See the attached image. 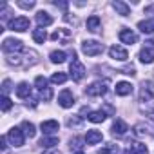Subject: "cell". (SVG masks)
<instances>
[{
  "instance_id": "obj_1",
  "label": "cell",
  "mask_w": 154,
  "mask_h": 154,
  "mask_svg": "<svg viewBox=\"0 0 154 154\" xmlns=\"http://www.w3.org/2000/svg\"><path fill=\"white\" fill-rule=\"evenodd\" d=\"M140 111L147 116L154 114V93H152L150 82L143 84V87L140 91Z\"/></svg>"
},
{
  "instance_id": "obj_2",
  "label": "cell",
  "mask_w": 154,
  "mask_h": 154,
  "mask_svg": "<svg viewBox=\"0 0 154 154\" xmlns=\"http://www.w3.org/2000/svg\"><path fill=\"white\" fill-rule=\"evenodd\" d=\"M71 78L74 80V82H80L84 76H85V67H84V63L76 58V53H72V60H71Z\"/></svg>"
},
{
  "instance_id": "obj_3",
  "label": "cell",
  "mask_w": 154,
  "mask_h": 154,
  "mask_svg": "<svg viewBox=\"0 0 154 154\" xmlns=\"http://www.w3.org/2000/svg\"><path fill=\"white\" fill-rule=\"evenodd\" d=\"M103 44H100V42H96V40H85L84 44H82V51L87 54V56H98V54H102L103 53Z\"/></svg>"
},
{
  "instance_id": "obj_4",
  "label": "cell",
  "mask_w": 154,
  "mask_h": 154,
  "mask_svg": "<svg viewBox=\"0 0 154 154\" xmlns=\"http://www.w3.org/2000/svg\"><path fill=\"white\" fill-rule=\"evenodd\" d=\"M2 49L8 54H15L18 51H24V44L20 40H15V38H6L4 44H2Z\"/></svg>"
},
{
  "instance_id": "obj_5",
  "label": "cell",
  "mask_w": 154,
  "mask_h": 154,
  "mask_svg": "<svg viewBox=\"0 0 154 154\" xmlns=\"http://www.w3.org/2000/svg\"><path fill=\"white\" fill-rule=\"evenodd\" d=\"M9 29L11 31H18V33H24L29 29V18L26 17H17L9 22Z\"/></svg>"
},
{
  "instance_id": "obj_6",
  "label": "cell",
  "mask_w": 154,
  "mask_h": 154,
  "mask_svg": "<svg viewBox=\"0 0 154 154\" xmlns=\"http://www.w3.org/2000/svg\"><path fill=\"white\" fill-rule=\"evenodd\" d=\"M107 93V82H94L85 89L87 96H102Z\"/></svg>"
},
{
  "instance_id": "obj_7",
  "label": "cell",
  "mask_w": 154,
  "mask_h": 154,
  "mask_svg": "<svg viewBox=\"0 0 154 154\" xmlns=\"http://www.w3.org/2000/svg\"><path fill=\"white\" fill-rule=\"evenodd\" d=\"M8 138H9V141L15 147H22L24 145V131H20L18 127H13L9 131V134H8Z\"/></svg>"
},
{
  "instance_id": "obj_8",
  "label": "cell",
  "mask_w": 154,
  "mask_h": 154,
  "mask_svg": "<svg viewBox=\"0 0 154 154\" xmlns=\"http://www.w3.org/2000/svg\"><path fill=\"white\" fill-rule=\"evenodd\" d=\"M58 103H60L63 109L72 107V103H74V96H72V93H71L69 89H63V91L60 93V96H58Z\"/></svg>"
},
{
  "instance_id": "obj_9",
  "label": "cell",
  "mask_w": 154,
  "mask_h": 154,
  "mask_svg": "<svg viewBox=\"0 0 154 154\" xmlns=\"http://www.w3.org/2000/svg\"><path fill=\"white\" fill-rule=\"evenodd\" d=\"M109 56H111L112 60H120V62H125V60L129 58V53H127L123 47H120V45H112V47L109 49Z\"/></svg>"
},
{
  "instance_id": "obj_10",
  "label": "cell",
  "mask_w": 154,
  "mask_h": 154,
  "mask_svg": "<svg viewBox=\"0 0 154 154\" xmlns=\"http://www.w3.org/2000/svg\"><path fill=\"white\" fill-rule=\"evenodd\" d=\"M103 140V134L100 132V131H87V134H85V143L87 145H96V143H100Z\"/></svg>"
},
{
  "instance_id": "obj_11",
  "label": "cell",
  "mask_w": 154,
  "mask_h": 154,
  "mask_svg": "<svg viewBox=\"0 0 154 154\" xmlns=\"http://www.w3.org/2000/svg\"><path fill=\"white\" fill-rule=\"evenodd\" d=\"M36 24H38V27H47L53 24V17L45 11H38L36 13Z\"/></svg>"
},
{
  "instance_id": "obj_12",
  "label": "cell",
  "mask_w": 154,
  "mask_h": 154,
  "mask_svg": "<svg viewBox=\"0 0 154 154\" xmlns=\"http://www.w3.org/2000/svg\"><path fill=\"white\" fill-rule=\"evenodd\" d=\"M40 129H42V132H44V134H53L54 131H58V129H60V123H58L56 120H47V122H42Z\"/></svg>"
},
{
  "instance_id": "obj_13",
  "label": "cell",
  "mask_w": 154,
  "mask_h": 154,
  "mask_svg": "<svg viewBox=\"0 0 154 154\" xmlns=\"http://www.w3.org/2000/svg\"><path fill=\"white\" fill-rule=\"evenodd\" d=\"M140 62H143V63H152V62H154V49L149 47V45H145V47L140 51Z\"/></svg>"
},
{
  "instance_id": "obj_14",
  "label": "cell",
  "mask_w": 154,
  "mask_h": 154,
  "mask_svg": "<svg viewBox=\"0 0 154 154\" xmlns=\"http://www.w3.org/2000/svg\"><path fill=\"white\" fill-rule=\"evenodd\" d=\"M120 40L123 42V44H129V45H132V44H136V40H138V36L131 31V29H122L120 31Z\"/></svg>"
},
{
  "instance_id": "obj_15",
  "label": "cell",
  "mask_w": 154,
  "mask_h": 154,
  "mask_svg": "<svg viewBox=\"0 0 154 154\" xmlns=\"http://www.w3.org/2000/svg\"><path fill=\"white\" fill-rule=\"evenodd\" d=\"M132 93V85L129 82H118L116 84V94L118 96H129Z\"/></svg>"
},
{
  "instance_id": "obj_16",
  "label": "cell",
  "mask_w": 154,
  "mask_h": 154,
  "mask_svg": "<svg viewBox=\"0 0 154 154\" xmlns=\"http://www.w3.org/2000/svg\"><path fill=\"white\" fill-rule=\"evenodd\" d=\"M127 131H129V127H127V123H125L123 120H116V122L112 123V134H114V136H123Z\"/></svg>"
},
{
  "instance_id": "obj_17",
  "label": "cell",
  "mask_w": 154,
  "mask_h": 154,
  "mask_svg": "<svg viewBox=\"0 0 154 154\" xmlns=\"http://www.w3.org/2000/svg\"><path fill=\"white\" fill-rule=\"evenodd\" d=\"M17 96H18V98H22V100L29 98V96H31V87H29V84L22 82V84L17 87Z\"/></svg>"
},
{
  "instance_id": "obj_18",
  "label": "cell",
  "mask_w": 154,
  "mask_h": 154,
  "mask_svg": "<svg viewBox=\"0 0 154 154\" xmlns=\"http://www.w3.org/2000/svg\"><path fill=\"white\" fill-rule=\"evenodd\" d=\"M149 150H147V147L143 145V143H132L123 154H147Z\"/></svg>"
},
{
  "instance_id": "obj_19",
  "label": "cell",
  "mask_w": 154,
  "mask_h": 154,
  "mask_svg": "<svg viewBox=\"0 0 154 154\" xmlns=\"http://www.w3.org/2000/svg\"><path fill=\"white\" fill-rule=\"evenodd\" d=\"M112 8H114V9H116V13H118V15H122V17H127V15L131 13V8H129L125 2H120V0L112 2Z\"/></svg>"
},
{
  "instance_id": "obj_20",
  "label": "cell",
  "mask_w": 154,
  "mask_h": 154,
  "mask_svg": "<svg viewBox=\"0 0 154 154\" xmlns=\"http://www.w3.org/2000/svg\"><path fill=\"white\" fill-rule=\"evenodd\" d=\"M87 29H89L91 33H96V31L100 29V18H98L96 15H93V17L87 18Z\"/></svg>"
},
{
  "instance_id": "obj_21",
  "label": "cell",
  "mask_w": 154,
  "mask_h": 154,
  "mask_svg": "<svg viewBox=\"0 0 154 154\" xmlns=\"http://www.w3.org/2000/svg\"><path fill=\"white\" fill-rule=\"evenodd\" d=\"M45 38H47V33H45V29H44V27H38V29H35V31H33V40H35L36 44H44V42H45Z\"/></svg>"
},
{
  "instance_id": "obj_22",
  "label": "cell",
  "mask_w": 154,
  "mask_h": 154,
  "mask_svg": "<svg viewBox=\"0 0 154 154\" xmlns=\"http://www.w3.org/2000/svg\"><path fill=\"white\" fill-rule=\"evenodd\" d=\"M105 118H107V116H105L103 111H94V112H89V116H87V120L93 122V123H102Z\"/></svg>"
},
{
  "instance_id": "obj_23",
  "label": "cell",
  "mask_w": 154,
  "mask_h": 154,
  "mask_svg": "<svg viewBox=\"0 0 154 154\" xmlns=\"http://www.w3.org/2000/svg\"><path fill=\"white\" fill-rule=\"evenodd\" d=\"M38 145H42V147H45V149H51V147L58 145V138H56V136H44Z\"/></svg>"
},
{
  "instance_id": "obj_24",
  "label": "cell",
  "mask_w": 154,
  "mask_h": 154,
  "mask_svg": "<svg viewBox=\"0 0 154 154\" xmlns=\"http://www.w3.org/2000/svg\"><path fill=\"white\" fill-rule=\"evenodd\" d=\"M141 33H154V20H143L138 24Z\"/></svg>"
},
{
  "instance_id": "obj_25",
  "label": "cell",
  "mask_w": 154,
  "mask_h": 154,
  "mask_svg": "<svg viewBox=\"0 0 154 154\" xmlns=\"http://www.w3.org/2000/svg\"><path fill=\"white\" fill-rule=\"evenodd\" d=\"M22 129H24V134H26L27 138H35L36 131H35V125H33L31 122H22Z\"/></svg>"
},
{
  "instance_id": "obj_26",
  "label": "cell",
  "mask_w": 154,
  "mask_h": 154,
  "mask_svg": "<svg viewBox=\"0 0 154 154\" xmlns=\"http://www.w3.org/2000/svg\"><path fill=\"white\" fill-rule=\"evenodd\" d=\"M118 152H120V149H118V145H114V143H109V145H105L103 149L98 150V154H118Z\"/></svg>"
},
{
  "instance_id": "obj_27",
  "label": "cell",
  "mask_w": 154,
  "mask_h": 154,
  "mask_svg": "<svg viewBox=\"0 0 154 154\" xmlns=\"http://www.w3.org/2000/svg\"><path fill=\"white\" fill-rule=\"evenodd\" d=\"M51 62H53V63H62V62H65V53H63V51H53V53H51Z\"/></svg>"
},
{
  "instance_id": "obj_28",
  "label": "cell",
  "mask_w": 154,
  "mask_h": 154,
  "mask_svg": "<svg viewBox=\"0 0 154 154\" xmlns=\"http://www.w3.org/2000/svg\"><path fill=\"white\" fill-rule=\"evenodd\" d=\"M150 131H152V129H150L149 125H145V123H138V125L134 127V132H136L138 136H143V134H152Z\"/></svg>"
},
{
  "instance_id": "obj_29",
  "label": "cell",
  "mask_w": 154,
  "mask_h": 154,
  "mask_svg": "<svg viewBox=\"0 0 154 154\" xmlns=\"http://www.w3.org/2000/svg\"><path fill=\"white\" fill-rule=\"evenodd\" d=\"M51 82L53 84H65L67 82V74L65 72H54L51 76Z\"/></svg>"
},
{
  "instance_id": "obj_30",
  "label": "cell",
  "mask_w": 154,
  "mask_h": 154,
  "mask_svg": "<svg viewBox=\"0 0 154 154\" xmlns=\"http://www.w3.org/2000/svg\"><path fill=\"white\" fill-rule=\"evenodd\" d=\"M11 107H13V102H11L8 96H2V100H0V109H2L4 112H8Z\"/></svg>"
},
{
  "instance_id": "obj_31",
  "label": "cell",
  "mask_w": 154,
  "mask_h": 154,
  "mask_svg": "<svg viewBox=\"0 0 154 154\" xmlns=\"http://www.w3.org/2000/svg\"><path fill=\"white\" fill-rule=\"evenodd\" d=\"M40 98H42V100H45V102H47V100H51V98H53V91H51V87L42 89V91H40Z\"/></svg>"
},
{
  "instance_id": "obj_32",
  "label": "cell",
  "mask_w": 154,
  "mask_h": 154,
  "mask_svg": "<svg viewBox=\"0 0 154 154\" xmlns=\"http://www.w3.org/2000/svg\"><path fill=\"white\" fill-rule=\"evenodd\" d=\"M35 84H36V87H38L40 91L47 87V80L44 78V76H36V78H35Z\"/></svg>"
},
{
  "instance_id": "obj_33",
  "label": "cell",
  "mask_w": 154,
  "mask_h": 154,
  "mask_svg": "<svg viewBox=\"0 0 154 154\" xmlns=\"http://www.w3.org/2000/svg\"><path fill=\"white\" fill-rule=\"evenodd\" d=\"M84 141H85V138H84V140H82V138H74V140H71V149H82V147H84V145H82Z\"/></svg>"
},
{
  "instance_id": "obj_34",
  "label": "cell",
  "mask_w": 154,
  "mask_h": 154,
  "mask_svg": "<svg viewBox=\"0 0 154 154\" xmlns=\"http://www.w3.org/2000/svg\"><path fill=\"white\" fill-rule=\"evenodd\" d=\"M9 91H11V80H4V84H2V93H4V96H8Z\"/></svg>"
},
{
  "instance_id": "obj_35",
  "label": "cell",
  "mask_w": 154,
  "mask_h": 154,
  "mask_svg": "<svg viewBox=\"0 0 154 154\" xmlns=\"http://www.w3.org/2000/svg\"><path fill=\"white\" fill-rule=\"evenodd\" d=\"M18 6L24 9H31V8H35V2H18Z\"/></svg>"
},
{
  "instance_id": "obj_36",
  "label": "cell",
  "mask_w": 154,
  "mask_h": 154,
  "mask_svg": "<svg viewBox=\"0 0 154 154\" xmlns=\"http://www.w3.org/2000/svg\"><path fill=\"white\" fill-rule=\"evenodd\" d=\"M123 74H129V76H134V74H136V71H134V67L131 65V67H125V69H123Z\"/></svg>"
},
{
  "instance_id": "obj_37",
  "label": "cell",
  "mask_w": 154,
  "mask_h": 154,
  "mask_svg": "<svg viewBox=\"0 0 154 154\" xmlns=\"http://www.w3.org/2000/svg\"><path fill=\"white\" fill-rule=\"evenodd\" d=\"M103 109H105V112H109V114H114V107H111L109 103H105V105H103Z\"/></svg>"
},
{
  "instance_id": "obj_38",
  "label": "cell",
  "mask_w": 154,
  "mask_h": 154,
  "mask_svg": "<svg viewBox=\"0 0 154 154\" xmlns=\"http://www.w3.org/2000/svg\"><path fill=\"white\" fill-rule=\"evenodd\" d=\"M56 8H62V9H67V2H54Z\"/></svg>"
},
{
  "instance_id": "obj_39",
  "label": "cell",
  "mask_w": 154,
  "mask_h": 154,
  "mask_svg": "<svg viewBox=\"0 0 154 154\" xmlns=\"http://www.w3.org/2000/svg\"><path fill=\"white\" fill-rule=\"evenodd\" d=\"M0 147H2V150H6V136H2V138H0Z\"/></svg>"
},
{
  "instance_id": "obj_40",
  "label": "cell",
  "mask_w": 154,
  "mask_h": 154,
  "mask_svg": "<svg viewBox=\"0 0 154 154\" xmlns=\"http://www.w3.org/2000/svg\"><path fill=\"white\" fill-rule=\"evenodd\" d=\"M45 154H60L58 150H54V152H45Z\"/></svg>"
},
{
  "instance_id": "obj_41",
  "label": "cell",
  "mask_w": 154,
  "mask_h": 154,
  "mask_svg": "<svg viewBox=\"0 0 154 154\" xmlns=\"http://www.w3.org/2000/svg\"><path fill=\"white\" fill-rule=\"evenodd\" d=\"M76 154H84V152H80V150H78V152H76Z\"/></svg>"
}]
</instances>
